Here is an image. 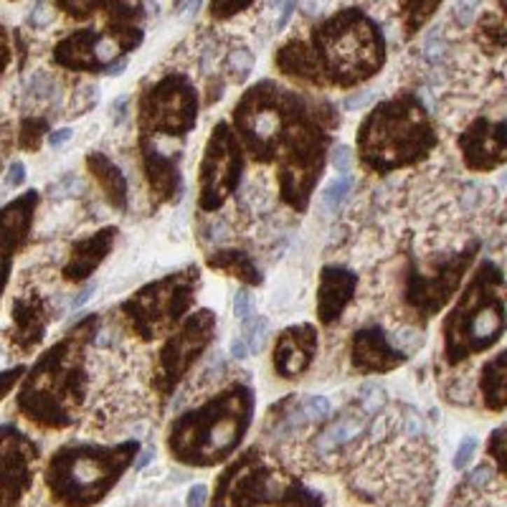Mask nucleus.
<instances>
[{
	"label": "nucleus",
	"mask_w": 507,
	"mask_h": 507,
	"mask_svg": "<svg viewBox=\"0 0 507 507\" xmlns=\"http://www.w3.org/2000/svg\"><path fill=\"white\" fill-rule=\"evenodd\" d=\"M48 132H51V122L46 117H26L20 125V147L28 153H36L41 142L48 137Z\"/></svg>",
	"instance_id": "nucleus-29"
},
{
	"label": "nucleus",
	"mask_w": 507,
	"mask_h": 507,
	"mask_svg": "<svg viewBox=\"0 0 507 507\" xmlns=\"http://www.w3.org/2000/svg\"><path fill=\"white\" fill-rule=\"evenodd\" d=\"M26 183V165L20 160H13L11 167H8V175H6V186L8 188H20Z\"/></svg>",
	"instance_id": "nucleus-43"
},
{
	"label": "nucleus",
	"mask_w": 507,
	"mask_h": 507,
	"mask_svg": "<svg viewBox=\"0 0 507 507\" xmlns=\"http://www.w3.org/2000/svg\"><path fill=\"white\" fill-rule=\"evenodd\" d=\"M489 457L500 461V474H505V426L494 429L489 434Z\"/></svg>",
	"instance_id": "nucleus-39"
},
{
	"label": "nucleus",
	"mask_w": 507,
	"mask_h": 507,
	"mask_svg": "<svg viewBox=\"0 0 507 507\" xmlns=\"http://www.w3.org/2000/svg\"><path fill=\"white\" fill-rule=\"evenodd\" d=\"M505 325V272L497 261L482 259L467 274L441 320V358L449 368L464 366L492 350L502 340Z\"/></svg>",
	"instance_id": "nucleus-6"
},
{
	"label": "nucleus",
	"mask_w": 507,
	"mask_h": 507,
	"mask_svg": "<svg viewBox=\"0 0 507 507\" xmlns=\"http://www.w3.org/2000/svg\"><path fill=\"white\" fill-rule=\"evenodd\" d=\"M256 391L234 380L195 408L175 416L167 426V452L190 467H214L239 449L254 421Z\"/></svg>",
	"instance_id": "nucleus-5"
},
{
	"label": "nucleus",
	"mask_w": 507,
	"mask_h": 507,
	"mask_svg": "<svg viewBox=\"0 0 507 507\" xmlns=\"http://www.w3.org/2000/svg\"><path fill=\"white\" fill-rule=\"evenodd\" d=\"M23 373H26V368H23V366H15V368H11V370H6V373H0V398H3V396H8V391H11V388L18 383Z\"/></svg>",
	"instance_id": "nucleus-42"
},
{
	"label": "nucleus",
	"mask_w": 507,
	"mask_h": 507,
	"mask_svg": "<svg viewBox=\"0 0 507 507\" xmlns=\"http://www.w3.org/2000/svg\"><path fill=\"white\" fill-rule=\"evenodd\" d=\"M84 167H87L89 178L99 188L104 203L114 211L125 214L130 208V181L122 173V167L102 150H89L84 155Z\"/></svg>",
	"instance_id": "nucleus-22"
},
{
	"label": "nucleus",
	"mask_w": 507,
	"mask_h": 507,
	"mask_svg": "<svg viewBox=\"0 0 507 507\" xmlns=\"http://www.w3.org/2000/svg\"><path fill=\"white\" fill-rule=\"evenodd\" d=\"M444 0H398V23L403 39L411 41L431 23Z\"/></svg>",
	"instance_id": "nucleus-26"
},
{
	"label": "nucleus",
	"mask_w": 507,
	"mask_h": 507,
	"mask_svg": "<svg viewBox=\"0 0 507 507\" xmlns=\"http://www.w3.org/2000/svg\"><path fill=\"white\" fill-rule=\"evenodd\" d=\"M97 99H99V89L94 87H81L79 94H76V102H74V117H81V114L92 112V107L97 104Z\"/></svg>",
	"instance_id": "nucleus-36"
},
{
	"label": "nucleus",
	"mask_w": 507,
	"mask_h": 507,
	"mask_svg": "<svg viewBox=\"0 0 507 507\" xmlns=\"http://www.w3.org/2000/svg\"><path fill=\"white\" fill-rule=\"evenodd\" d=\"M51 61L64 71L74 74L117 76L127 69V56L122 54V48L99 28H76L59 39L51 51Z\"/></svg>",
	"instance_id": "nucleus-13"
},
{
	"label": "nucleus",
	"mask_w": 507,
	"mask_h": 507,
	"mask_svg": "<svg viewBox=\"0 0 507 507\" xmlns=\"http://www.w3.org/2000/svg\"><path fill=\"white\" fill-rule=\"evenodd\" d=\"M254 0H211L208 3V13L211 18L223 23V20H231L234 15H241L244 11L251 8Z\"/></svg>",
	"instance_id": "nucleus-33"
},
{
	"label": "nucleus",
	"mask_w": 507,
	"mask_h": 507,
	"mask_svg": "<svg viewBox=\"0 0 507 507\" xmlns=\"http://www.w3.org/2000/svg\"><path fill=\"white\" fill-rule=\"evenodd\" d=\"M137 452V441H122L112 447L67 444L48 461V489L67 507H89L117 485Z\"/></svg>",
	"instance_id": "nucleus-7"
},
{
	"label": "nucleus",
	"mask_w": 507,
	"mask_h": 507,
	"mask_svg": "<svg viewBox=\"0 0 507 507\" xmlns=\"http://www.w3.org/2000/svg\"><path fill=\"white\" fill-rule=\"evenodd\" d=\"M461 165L469 173L487 175L500 170L507 158L505 142V117H474L459 134H457Z\"/></svg>",
	"instance_id": "nucleus-14"
},
{
	"label": "nucleus",
	"mask_w": 507,
	"mask_h": 507,
	"mask_svg": "<svg viewBox=\"0 0 507 507\" xmlns=\"http://www.w3.org/2000/svg\"><path fill=\"white\" fill-rule=\"evenodd\" d=\"M489 474H492V472H489V469L485 467V464H482V467H477L472 474H469V485H474V487H482V485H487V482L492 480Z\"/></svg>",
	"instance_id": "nucleus-47"
},
{
	"label": "nucleus",
	"mask_w": 507,
	"mask_h": 507,
	"mask_svg": "<svg viewBox=\"0 0 507 507\" xmlns=\"http://www.w3.org/2000/svg\"><path fill=\"white\" fill-rule=\"evenodd\" d=\"M246 170V155L228 122H216L208 134L195 178V206L200 214H218L236 195Z\"/></svg>",
	"instance_id": "nucleus-12"
},
{
	"label": "nucleus",
	"mask_w": 507,
	"mask_h": 507,
	"mask_svg": "<svg viewBox=\"0 0 507 507\" xmlns=\"http://www.w3.org/2000/svg\"><path fill=\"white\" fill-rule=\"evenodd\" d=\"M353 186H355V175H350V173H345V175H340V178H335L330 186H327V190H325V206H327V211H338V208L342 206L347 200V195H350V190H353Z\"/></svg>",
	"instance_id": "nucleus-32"
},
{
	"label": "nucleus",
	"mask_w": 507,
	"mask_h": 507,
	"mask_svg": "<svg viewBox=\"0 0 507 507\" xmlns=\"http://www.w3.org/2000/svg\"><path fill=\"white\" fill-rule=\"evenodd\" d=\"M436 147L439 132L424 99L414 92H396L366 112L353 155L366 173L391 175L421 165Z\"/></svg>",
	"instance_id": "nucleus-4"
},
{
	"label": "nucleus",
	"mask_w": 507,
	"mask_h": 507,
	"mask_svg": "<svg viewBox=\"0 0 507 507\" xmlns=\"http://www.w3.org/2000/svg\"><path fill=\"white\" fill-rule=\"evenodd\" d=\"M200 92L183 71H167L150 81L134 102L137 145L183 150V142L198 125Z\"/></svg>",
	"instance_id": "nucleus-10"
},
{
	"label": "nucleus",
	"mask_w": 507,
	"mask_h": 507,
	"mask_svg": "<svg viewBox=\"0 0 507 507\" xmlns=\"http://www.w3.org/2000/svg\"><path fill=\"white\" fill-rule=\"evenodd\" d=\"M342 114L317 92L259 79L231 109V130L249 160L274 167L279 200L294 214L310 208L320 186Z\"/></svg>",
	"instance_id": "nucleus-1"
},
{
	"label": "nucleus",
	"mask_w": 507,
	"mask_h": 507,
	"mask_svg": "<svg viewBox=\"0 0 507 507\" xmlns=\"http://www.w3.org/2000/svg\"><path fill=\"white\" fill-rule=\"evenodd\" d=\"M231 355H234L236 361H244V358L249 355L246 342L241 340V338H234V340H231Z\"/></svg>",
	"instance_id": "nucleus-49"
},
{
	"label": "nucleus",
	"mask_w": 507,
	"mask_h": 507,
	"mask_svg": "<svg viewBox=\"0 0 507 507\" xmlns=\"http://www.w3.org/2000/svg\"><path fill=\"white\" fill-rule=\"evenodd\" d=\"M99 327V312L84 314L28 370L18 391V408L36 426L67 429L76 421L92 386L89 347L97 342Z\"/></svg>",
	"instance_id": "nucleus-3"
},
{
	"label": "nucleus",
	"mask_w": 507,
	"mask_h": 507,
	"mask_svg": "<svg viewBox=\"0 0 507 507\" xmlns=\"http://www.w3.org/2000/svg\"><path fill=\"white\" fill-rule=\"evenodd\" d=\"M474 43L480 46L482 54L487 56H500L505 51V18L502 13H485L474 23Z\"/></svg>",
	"instance_id": "nucleus-27"
},
{
	"label": "nucleus",
	"mask_w": 507,
	"mask_h": 507,
	"mask_svg": "<svg viewBox=\"0 0 507 507\" xmlns=\"http://www.w3.org/2000/svg\"><path fill=\"white\" fill-rule=\"evenodd\" d=\"M327 162H333L335 170L345 175V173H350V167H353L355 155H353V150H350L347 145H335L333 150H330V158H327Z\"/></svg>",
	"instance_id": "nucleus-35"
},
{
	"label": "nucleus",
	"mask_w": 507,
	"mask_h": 507,
	"mask_svg": "<svg viewBox=\"0 0 507 507\" xmlns=\"http://www.w3.org/2000/svg\"><path fill=\"white\" fill-rule=\"evenodd\" d=\"M302 403V414L307 416V421H317V419H325V416H330V401H327V396H320V394H312V396H305V398H300Z\"/></svg>",
	"instance_id": "nucleus-34"
},
{
	"label": "nucleus",
	"mask_w": 507,
	"mask_h": 507,
	"mask_svg": "<svg viewBox=\"0 0 507 507\" xmlns=\"http://www.w3.org/2000/svg\"><path fill=\"white\" fill-rule=\"evenodd\" d=\"M137 160L155 206H173L183 198V150L137 145Z\"/></svg>",
	"instance_id": "nucleus-17"
},
{
	"label": "nucleus",
	"mask_w": 507,
	"mask_h": 507,
	"mask_svg": "<svg viewBox=\"0 0 507 507\" xmlns=\"http://www.w3.org/2000/svg\"><path fill=\"white\" fill-rule=\"evenodd\" d=\"M254 64H256V59H254V54L249 51L246 46L231 48V51L226 54V61H223L228 79L234 81V84H244V81L251 76Z\"/></svg>",
	"instance_id": "nucleus-28"
},
{
	"label": "nucleus",
	"mask_w": 507,
	"mask_h": 507,
	"mask_svg": "<svg viewBox=\"0 0 507 507\" xmlns=\"http://www.w3.org/2000/svg\"><path fill=\"white\" fill-rule=\"evenodd\" d=\"M477 391H480L482 406L487 408L489 414H505L507 406V353L489 355L487 361L482 363L480 375H477Z\"/></svg>",
	"instance_id": "nucleus-25"
},
{
	"label": "nucleus",
	"mask_w": 507,
	"mask_h": 507,
	"mask_svg": "<svg viewBox=\"0 0 507 507\" xmlns=\"http://www.w3.org/2000/svg\"><path fill=\"white\" fill-rule=\"evenodd\" d=\"M358 274L342 264H325L317 274L314 289V317L322 327H333L342 320V314L353 305L358 292Z\"/></svg>",
	"instance_id": "nucleus-19"
},
{
	"label": "nucleus",
	"mask_w": 507,
	"mask_h": 507,
	"mask_svg": "<svg viewBox=\"0 0 507 507\" xmlns=\"http://www.w3.org/2000/svg\"><path fill=\"white\" fill-rule=\"evenodd\" d=\"M320 350V330L312 322H297L274 338L272 370L282 380H300L312 368Z\"/></svg>",
	"instance_id": "nucleus-16"
},
{
	"label": "nucleus",
	"mask_w": 507,
	"mask_h": 507,
	"mask_svg": "<svg viewBox=\"0 0 507 507\" xmlns=\"http://www.w3.org/2000/svg\"><path fill=\"white\" fill-rule=\"evenodd\" d=\"M150 459H153V449H145V452H140V459L134 461V467H137V469L147 467V464H150Z\"/></svg>",
	"instance_id": "nucleus-50"
},
{
	"label": "nucleus",
	"mask_w": 507,
	"mask_h": 507,
	"mask_svg": "<svg viewBox=\"0 0 507 507\" xmlns=\"http://www.w3.org/2000/svg\"><path fill=\"white\" fill-rule=\"evenodd\" d=\"M41 195L39 190H28L6 208H0V294L6 289L8 274L13 256L23 249L31 236L36 211H39Z\"/></svg>",
	"instance_id": "nucleus-18"
},
{
	"label": "nucleus",
	"mask_w": 507,
	"mask_h": 507,
	"mask_svg": "<svg viewBox=\"0 0 507 507\" xmlns=\"http://www.w3.org/2000/svg\"><path fill=\"white\" fill-rule=\"evenodd\" d=\"M28 23H31V28H46L51 23V8H43V3H39L28 13Z\"/></svg>",
	"instance_id": "nucleus-44"
},
{
	"label": "nucleus",
	"mask_w": 507,
	"mask_h": 507,
	"mask_svg": "<svg viewBox=\"0 0 507 507\" xmlns=\"http://www.w3.org/2000/svg\"><path fill=\"white\" fill-rule=\"evenodd\" d=\"M231 307H234V314L239 320H246L249 314H254L251 310V294H249L246 287H241L239 292L234 294V302H231Z\"/></svg>",
	"instance_id": "nucleus-40"
},
{
	"label": "nucleus",
	"mask_w": 507,
	"mask_h": 507,
	"mask_svg": "<svg viewBox=\"0 0 507 507\" xmlns=\"http://www.w3.org/2000/svg\"><path fill=\"white\" fill-rule=\"evenodd\" d=\"M200 287H203L200 267L186 264L134 289L127 300L117 305V317L127 333L140 342L162 340L193 312Z\"/></svg>",
	"instance_id": "nucleus-8"
},
{
	"label": "nucleus",
	"mask_w": 507,
	"mask_h": 507,
	"mask_svg": "<svg viewBox=\"0 0 507 507\" xmlns=\"http://www.w3.org/2000/svg\"><path fill=\"white\" fill-rule=\"evenodd\" d=\"M480 251L482 241L472 239L457 251L439 254L431 259H416L414 254H408L401 269L398 300L411 325L424 330L436 314L449 307L480 259Z\"/></svg>",
	"instance_id": "nucleus-9"
},
{
	"label": "nucleus",
	"mask_w": 507,
	"mask_h": 507,
	"mask_svg": "<svg viewBox=\"0 0 507 507\" xmlns=\"http://www.w3.org/2000/svg\"><path fill=\"white\" fill-rule=\"evenodd\" d=\"M347 358L358 375H386L408 363V353L391 340L388 330L378 322L358 327L350 335Z\"/></svg>",
	"instance_id": "nucleus-15"
},
{
	"label": "nucleus",
	"mask_w": 507,
	"mask_h": 507,
	"mask_svg": "<svg viewBox=\"0 0 507 507\" xmlns=\"http://www.w3.org/2000/svg\"><path fill=\"white\" fill-rule=\"evenodd\" d=\"M54 89H56L54 79L43 71L36 74L34 79L28 81V92L34 94V97H39V99H48V97H54Z\"/></svg>",
	"instance_id": "nucleus-37"
},
{
	"label": "nucleus",
	"mask_w": 507,
	"mask_h": 507,
	"mask_svg": "<svg viewBox=\"0 0 507 507\" xmlns=\"http://www.w3.org/2000/svg\"><path fill=\"white\" fill-rule=\"evenodd\" d=\"M13 59V46H11V34L6 31V26H0V76L6 74L8 64Z\"/></svg>",
	"instance_id": "nucleus-41"
},
{
	"label": "nucleus",
	"mask_w": 507,
	"mask_h": 507,
	"mask_svg": "<svg viewBox=\"0 0 507 507\" xmlns=\"http://www.w3.org/2000/svg\"><path fill=\"white\" fill-rule=\"evenodd\" d=\"M71 127H59V130H51V132H48V137H46V142L51 147H61L64 145V142H69L71 140Z\"/></svg>",
	"instance_id": "nucleus-46"
},
{
	"label": "nucleus",
	"mask_w": 507,
	"mask_h": 507,
	"mask_svg": "<svg viewBox=\"0 0 507 507\" xmlns=\"http://www.w3.org/2000/svg\"><path fill=\"white\" fill-rule=\"evenodd\" d=\"M244 322V335H241V340L246 342L249 353H259L264 340H267V317H261V314H249Z\"/></svg>",
	"instance_id": "nucleus-31"
},
{
	"label": "nucleus",
	"mask_w": 507,
	"mask_h": 507,
	"mask_svg": "<svg viewBox=\"0 0 507 507\" xmlns=\"http://www.w3.org/2000/svg\"><path fill=\"white\" fill-rule=\"evenodd\" d=\"M477 439L474 436H467V439H461V444H459V449H457V454H454V469H464L472 461V457L477 454Z\"/></svg>",
	"instance_id": "nucleus-38"
},
{
	"label": "nucleus",
	"mask_w": 507,
	"mask_h": 507,
	"mask_svg": "<svg viewBox=\"0 0 507 507\" xmlns=\"http://www.w3.org/2000/svg\"><path fill=\"white\" fill-rule=\"evenodd\" d=\"M120 239V228L117 226H102L92 234L81 236L71 241L67 254V261L61 267V277L69 284H84L99 272V267L109 259L114 251V244Z\"/></svg>",
	"instance_id": "nucleus-20"
},
{
	"label": "nucleus",
	"mask_w": 507,
	"mask_h": 507,
	"mask_svg": "<svg viewBox=\"0 0 507 507\" xmlns=\"http://www.w3.org/2000/svg\"><path fill=\"white\" fill-rule=\"evenodd\" d=\"M127 104H130V97H122V99H117V102L112 104V109H114V125H120V122L127 117Z\"/></svg>",
	"instance_id": "nucleus-48"
},
{
	"label": "nucleus",
	"mask_w": 507,
	"mask_h": 507,
	"mask_svg": "<svg viewBox=\"0 0 507 507\" xmlns=\"http://www.w3.org/2000/svg\"><path fill=\"white\" fill-rule=\"evenodd\" d=\"M388 61L383 28L363 8L347 6L327 13L310 28L307 39L284 41L272 56L279 76L297 89L350 92L375 79Z\"/></svg>",
	"instance_id": "nucleus-2"
},
{
	"label": "nucleus",
	"mask_w": 507,
	"mask_h": 507,
	"mask_svg": "<svg viewBox=\"0 0 507 507\" xmlns=\"http://www.w3.org/2000/svg\"><path fill=\"white\" fill-rule=\"evenodd\" d=\"M206 500H208L206 485H193V487L188 489V500H186L188 507H206Z\"/></svg>",
	"instance_id": "nucleus-45"
},
{
	"label": "nucleus",
	"mask_w": 507,
	"mask_h": 507,
	"mask_svg": "<svg viewBox=\"0 0 507 507\" xmlns=\"http://www.w3.org/2000/svg\"><path fill=\"white\" fill-rule=\"evenodd\" d=\"M216 327H218V317L214 310L200 307L188 314L167 338H162V345L155 353L153 378H150V388L160 408L173 401L183 380L206 355L211 342L216 340Z\"/></svg>",
	"instance_id": "nucleus-11"
},
{
	"label": "nucleus",
	"mask_w": 507,
	"mask_h": 507,
	"mask_svg": "<svg viewBox=\"0 0 507 507\" xmlns=\"http://www.w3.org/2000/svg\"><path fill=\"white\" fill-rule=\"evenodd\" d=\"M11 317H13V345L20 353H31L46 338L48 325L54 320V310L43 294L31 292L15 297Z\"/></svg>",
	"instance_id": "nucleus-21"
},
{
	"label": "nucleus",
	"mask_w": 507,
	"mask_h": 507,
	"mask_svg": "<svg viewBox=\"0 0 507 507\" xmlns=\"http://www.w3.org/2000/svg\"><path fill=\"white\" fill-rule=\"evenodd\" d=\"M54 8L71 20H92L99 18L104 0H54Z\"/></svg>",
	"instance_id": "nucleus-30"
},
{
	"label": "nucleus",
	"mask_w": 507,
	"mask_h": 507,
	"mask_svg": "<svg viewBox=\"0 0 507 507\" xmlns=\"http://www.w3.org/2000/svg\"><path fill=\"white\" fill-rule=\"evenodd\" d=\"M370 419H373V414H368L363 403L345 408L338 419H333L325 429H322L320 436L314 439V449L320 454L338 452V449H342L345 444H350V441L358 439L361 434H366Z\"/></svg>",
	"instance_id": "nucleus-23"
},
{
	"label": "nucleus",
	"mask_w": 507,
	"mask_h": 507,
	"mask_svg": "<svg viewBox=\"0 0 507 507\" xmlns=\"http://www.w3.org/2000/svg\"><path fill=\"white\" fill-rule=\"evenodd\" d=\"M206 267L223 277H234L244 287H261L264 284V272L254 261V256L244 249L236 246H218L206 254Z\"/></svg>",
	"instance_id": "nucleus-24"
}]
</instances>
